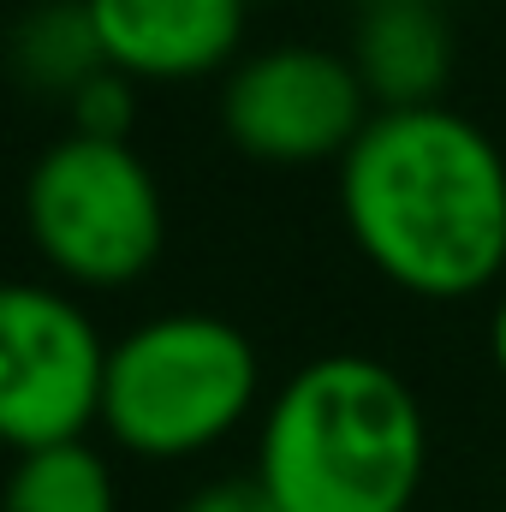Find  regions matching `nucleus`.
<instances>
[{
    "instance_id": "ddd939ff",
    "label": "nucleus",
    "mask_w": 506,
    "mask_h": 512,
    "mask_svg": "<svg viewBox=\"0 0 506 512\" xmlns=\"http://www.w3.org/2000/svg\"><path fill=\"white\" fill-rule=\"evenodd\" d=\"M489 358H495V370L506 376V292H501V304L489 310Z\"/></svg>"
},
{
    "instance_id": "f8f14e48",
    "label": "nucleus",
    "mask_w": 506,
    "mask_h": 512,
    "mask_svg": "<svg viewBox=\"0 0 506 512\" xmlns=\"http://www.w3.org/2000/svg\"><path fill=\"white\" fill-rule=\"evenodd\" d=\"M179 512H274V501L262 495V483H256V477H221V483L197 489Z\"/></svg>"
},
{
    "instance_id": "4468645a",
    "label": "nucleus",
    "mask_w": 506,
    "mask_h": 512,
    "mask_svg": "<svg viewBox=\"0 0 506 512\" xmlns=\"http://www.w3.org/2000/svg\"><path fill=\"white\" fill-rule=\"evenodd\" d=\"M435 6H441V0H435Z\"/></svg>"
},
{
    "instance_id": "9d476101",
    "label": "nucleus",
    "mask_w": 506,
    "mask_h": 512,
    "mask_svg": "<svg viewBox=\"0 0 506 512\" xmlns=\"http://www.w3.org/2000/svg\"><path fill=\"white\" fill-rule=\"evenodd\" d=\"M0 512H120V483L102 447L60 441L12 459L0 483Z\"/></svg>"
},
{
    "instance_id": "423d86ee",
    "label": "nucleus",
    "mask_w": 506,
    "mask_h": 512,
    "mask_svg": "<svg viewBox=\"0 0 506 512\" xmlns=\"http://www.w3.org/2000/svg\"><path fill=\"white\" fill-rule=\"evenodd\" d=\"M370 114L376 108L352 72V54L316 42H274L239 54L221 84V131L262 167H340Z\"/></svg>"
},
{
    "instance_id": "f03ea898",
    "label": "nucleus",
    "mask_w": 506,
    "mask_h": 512,
    "mask_svg": "<svg viewBox=\"0 0 506 512\" xmlns=\"http://www.w3.org/2000/svg\"><path fill=\"white\" fill-rule=\"evenodd\" d=\"M429 471V417L387 358L322 352L268 393L256 483L274 512H411Z\"/></svg>"
},
{
    "instance_id": "1a4fd4ad",
    "label": "nucleus",
    "mask_w": 506,
    "mask_h": 512,
    "mask_svg": "<svg viewBox=\"0 0 506 512\" xmlns=\"http://www.w3.org/2000/svg\"><path fill=\"white\" fill-rule=\"evenodd\" d=\"M6 66L24 90L72 102V90L90 84L108 66V54L96 42V24H90L84 0H36L6 30Z\"/></svg>"
},
{
    "instance_id": "20e7f679",
    "label": "nucleus",
    "mask_w": 506,
    "mask_h": 512,
    "mask_svg": "<svg viewBox=\"0 0 506 512\" xmlns=\"http://www.w3.org/2000/svg\"><path fill=\"white\" fill-rule=\"evenodd\" d=\"M24 233L66 286L114 292L161 262L167 197L137 143L66 131L24 173Z\"/></svg>"
},
{
    "instance_id": "6e6552de",
    "label": "nucleus",
    "mask_w": 506,
    "mask_h": 512,
    "mask_svg": "<svg viewBox=\"0 0 506 512\" xmlns=\"http://www.w3.org/2000/svg\"><path fill=\"white\" fill-rule=\"evenodd\" d=\"M352 72L376 114L435 108L453 78V24L435 0H370L352 36Z\"/></svg>"
},
{
    "instance_id": "7ed1b4c3",
    "label": "nucleus",
    "mask_w": 506,
    "mask_h": 512,
    "mask_svg": "<svg viewBox=\"0 0 506 512\" xmlns=\"http://www.w3.org/2000/svg\"><path fill=\"white\" fill-rule=\"evenodd\" d=\"M262 405V352L209 310H167L108 346L102 429L149 465H179L221 447Z\"/></svg>"
},
{
    "instance_id": "39448f33",
    "label": "nucleus",
    "mask_w": 506,
    "mask_h": 512,
    "mask_svg": "<svg viewBox=\"0 0 506 512\" xmlns=\"http://www.w3.org/2000/svg\"><path fill=\"white\" fill-rule=\"evenodd\" d=\"M108 346L96 316L48 280H0V447L90 441L102 423Z\"/></svg>"
},
{
    "instance_id": "9b49d317",
    "label": "nucleus",
    "mask_w": 506,
    "mask_h": 512,
    "mask_svg": "<svg viewBox=\"0 0 506 512\" xmlns=\"http://www.w3.org/2000/svg\"><path fill=\"white\" fill-rule=\"evenodd\" d=\"M72 114V137H102V143H131V114H137V84L126 72L102 66L90 84L72 90L66 102Z\"/></svg>"
},
{
    "instance_id": "f257e3e1",
    "label": "nucleus",
    "mask_w": 506,
    "mask_h": 512,
    "mask_svg": "<svg viewBox=\"0 0 506 512\" xmlns=\"http://www.w3.org/2000/svg\"><path fill=\"white\" fill-rule=\"evenodd\" d=\"M340 221L387 286L447 304L495 286L506 268V149L471 114H370L334 167Z\"/></svg>"
},
{
    "instance_id": "0eeeda50",
    "label": "nucleus",
    "mask_w": 506,
    "mask_h": 512,
    "mask_svg": "<svg viewBox=\"0 0 506 512\" xmlns=\"http://www.w3.org/2000/svg\"><path fill=\"white\" fill-rule=\"evenodd\" d=\"M84 12L131 84H197L239 66L245 0H84Z\"/></svg>"
}]
</instances>
